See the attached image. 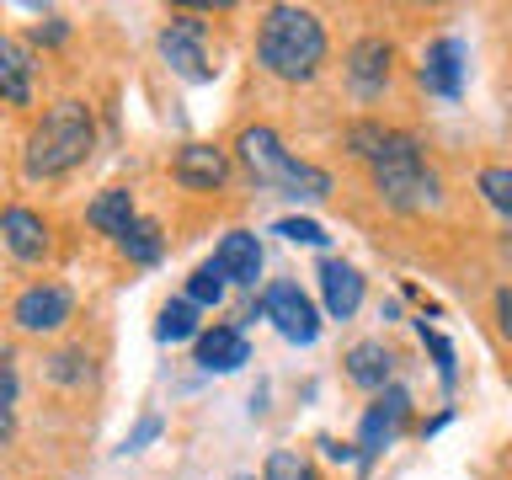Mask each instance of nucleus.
Wrapping results in <instances>:
<instances>
[{
	"instance_id": "obj_10",
	"label": "nucleus",
	"mask_w": 512,
	"mask_h": 480,
	"mask_svg": "<svg viewBox=\"0 0 512 480\" xmlns=\"http://www.w3.org/2000/svg\"><path fill=\"white\" fill-rule=\"evenodd\" d=\"M422 86L432 91V96H454L464 91V43L459 38H438L427 48V59H422Z\"/></svg>"
},
{
	"instance_id": "obj_15",
	"label": "nucleus",
	"mask_w": 512,
	"mask_h": 480,
	"mask_svg": "<svg viewBox=\"0 0 512 480\" xmlns=\"http://www.w3.org/2000/svg\"><path fill=\"white\" fill-rule=\"evenodd\" d=\"M0 235H6V246L22 256V262H38L48 251V224L32 214V208H6V214H0Z\"/></svg>"
},
{
	"instance_id": "obj_1",
	"label": "nucleus",
	"mask_w": 512,
	"mask_h": 480,
	"mask_svg": "<svg viewBox=\"0 0 512 480\" xmlns=\"http://www.w3.org/2000/svg\"><path fill=\"white\" fill-rule=\"evenodd\" d=\"M347 144L368 160V171H374V187L379 198L390 208H427L438 203V176L427 171L422 160V144L411 134H395V128H374V123H358L347 134Z\"/></svg>"
},
{
	"instance_id": "obj_30",
	"label": "nucleus",
	"mask_w": 512,
	"mask_h": 480,
	"mask_svg": "<svg viewBox=\"0 0 512 480\" xmlns=\"http://www.w3.org/2000/svg\"><path fill=\"white\" fill-rule=\"evenodd\" d=\"M0 395L16 400V374H11V363H6V358H0Z\"/></svg>"
},
{
	"instance_id": "obj_31",
	"label": "nucleus",
	"mask_w": 512,
	"mask_h": 480,
	"mask_svg": "<svg viewBox=\"0 0 512 480\" xmlns=\"http://www.w3.org/2000/svg\"><path fill=\"white\" fill-rule=\"evenodd\" d=\"M320 448H326V454H331V459H358V454H352V448H347V443H331V438H326V443H320Z\"/></svg>"
},
{
	"instance_id": "obj_23",
	"label": "nucleus",
	"mask_w": 512,
	"mask_h": 480,
	"mask_svg": "<svg viewBox=\"0 0 512 480\" xmlns=\"http://www.w3.org/2000/svg\"><path fill=\"white\" fill-rule=\"evenodd\" d=\"M219 299H224V278H219L214 267H198L187 278V304L198 310V304H219Z\"/></svg>"
},
{
	"instance_id": "obj_29",
	"label": "nucleus",
	"mask_w": 512,
	"mask_h": 480,
	"mask_svg": "<svg viewBox=\"0 0 512 480\" xmlns=\"http://www.w3.org/2000/svg\"><path fill=\"white\" fill-rule=\"evenodd\" d=\"M11 432H16V411H11V400H6V395H0V443H6V438H11Z\"/></svg>"
},
{
	"instance_id": "obj_33",
	"label": "nucleus",
	"mask_w": 512,
	"mask_h": 480,
	"mask_svg": "<svg viewBox=\"0 0 512 480\" xmlns=\"http://www.w3.org/2000/svg\"><path fill=\"white\" fill-rule=\"evenodd\" d=\"M0 96H6V91H0Z\"/></svg>"
},
{
	"instance_id": "obj_18",
	"label": "nucleus",
	"mask_w": 512,
	"mask_h": 480,
	"mask_svg": "<svg viewBox=\"0 0 512 480\" xmlns=\"http://www.w3.org/2000/svg\"><path fill=\"white\" fill-rule=\"evenodd\" d=\"M0 91H6V102L32 96V54L16 38H0Z\"/></svg>"
},
{
	"instance_id": "obj_21",
	"label": "nucleus",
	"mask_w": 512,
	"mask_h": 480,
	"mask_svg": "<svg viewBox=\"0 0 512 480\" xmlns=\"http://www.w3.org/2000/svg\"><path fill=\"white\" fill-rule=\"evenodd\" d=\"M262 480H315V464L299 454V448H272Z\"/></svg>"
},
{
	"instance_id": "obj_27",
	"label": "nucleus",
	"mask_w": 512,
	"mask_h": 480,
	"mask_svg": "<svg viewBox=\"0 0 512 480\" xmlns=\"http://www.w3.org/2000/svg\"><path fill=\"white\" fill-rule=\"evenodd\" d=\"M155 438H160V416H144V422L123 438V454H139V448H144V443H155Z\"/></svg>"
},
{
	"instance_id": "obj_17",
	"label": "nucleus",
	"mask_w": 512,
	"mask_h": 480,
	"mask_svg": "<svg viewBox=\"0 0 512 480\" xmlns=\"http://www.w3.org/2000/svg\"><path fill=\"white\" fill-rule=\"evenodd\" d=\"M86 219L96 224L102 235L118 240L128 224H134V198H128V187H107V192H96L91 208H86Z\"/></svg>"
},
{
	"instance_id": "obj_20",
	"label": "nucleus",
	"mask_w": 512,
	"mask_h": 480,
	"mask_svg": "<svg viewBox=\"0 0 512 480\" xmlns=\"http://www.w3.org/2000/svg\"><path fill=\"white\" fill-rule=\"evenodd\" d=\"M192 331H198V310H192L187 299H171L166 310H160V320H155V336H160V342H187Z\"/></svg>"
},
{
	"instance_id": "obj_24",
	"label": "nucleus",
	"mask_w": 512,
	"mask_h": 480,
	"mask_svg": "<svg viewBox=\"0 0 512 480\" xmlns=\"http://www.w3.org/2000/svg\"><path fill=\"white\" fill-rule=\"evenodd\" d=\"M416 336H422L427 352L438 358V374H443V384H454V347H448V336H443V331H432L427 320H416Z\"/></svg>"
},
{
	"instance_id": "obj_16",
	"label": "nucleus",
	"mask_w": 512,
	"mask_h": 480,
	"mask_svg": "<svg viewBox=\"0 0 512 480\" xmlns=\"http://www.w3.org/2000/svg\"><path fill=\"white\" fill-rule=\"evenodd\" d=\"M390 374H395L390 347H379V342H358V347L347 352V379L358 384V390H390Z\"/></svg>"
},
{
	"instance_id": "obj_25",
	"label": "nucleus",
	"mask_w": 512,
	"mask_h": 480,
	"mask_svg": "<svg viewBox=\"0 0 512 480\" xmlns=\"http://www.w3.org/2000/svg\"><path fill=\"white\" fill-rule=\"evenodd\" d=\"M48 379H59V384L86 379V352H59V358H48Z\"/></svg>"
},
{
	"instance_id": "obj_4",
	"label": "nucleus",
	"mask_w": 512,
	"mask_h": 480,
	"mask_svg": "<svg viewBox=\"0 0 512 480\" xmlns=\"http://www.w3.org/2000/svg\"><path fill=\"white\" fill-rule=\"evenodd\" d=\"M240 160H246L262 182L283 187L288 198H310L315 203V198H326V192H331V176L320 166H310V160H294L272 128H246V134H240Z\"/></svg>"
},
{
	"instance_id": "obj_5",
	"label": "nucleus",
	"mask_w": 512,
	"mask_h": 480,
	"mask_svg": "<svg viewBox=\"0 0 512 480\" xmlns=\"http://www.w3.org/2000/svg\"><path fill=\"white\" fill-rule=\"evenodd\" d=\"M406 416H411V395L406 390H379V400L363 411V427H358V459H379L384 448H390L400 438V427H406Z\"/></svg>"
},
{
	"instance_id": "obj_3",
	"label": "nucleus",
	"mask_w": 512,
	"mask_h": 480,
	"mask_svg": "<svg viewBox=\"0 0 512 480\" xmlns=\"http://www.w3.org/2000/svg\"><path fill=\"white\" fill-rule=\"evenodd\" d=\"M91 139L96 128H91L86 102H54L27 139V176H64L91 155Z\"/></svg>"
},
{
	"instance_id": "obj_28",
	"label": "nucleus",
	"mask_w": 512,
	"mask_h": 480,
	"mask_svg": "<svg viewBox=\"0 0 512 480\" xmlns=\"http://www.w3.org/2000/svg\"><path fill=\"white\" fill-rule=\"evenodd\" d=\"M496 320H502V336L512 342V288H502V294H496Z\"/></svg>"
},
{
	"instance_id": "obj_22",
	"label": "nucleus",
	"mask_w": 512,
	"mask_h": 480,
	"mask_svg": "<svg viewBox=\"0 0 512 480\" xmlns=\"http://www.w3.org/2000/svg\"><path fill=\"white\" fill-rule=\"evenodd\" d=\"M480 198H486L491 208H502V214H512V171L507 166H486V171H480Z\"/></svg>"
},
{
	"instance_id": "obj_6",
	"label": "nucleus",
	"mask_w": 512,
	"mask_h": 480,
	"mask_svg": "<svg viewBox=\"0 0 512 480\" xmlns=\"http://www.w3.org/2000/svg\"><path fill=\"white\" fill-rule=\"evenodd\" d=\"M262 315L288 336V342H299V347H310L320 336V315H315V304L304 299L299 283H272L262 294Z\"/></svg>"
},
{
	"instance_id": "obj_19",
	"label": "nucleus",
	"mask_w": 512,
	"mask_h": 480,
	"mask_svg": "<svg viewBox=\"0 0 512 480\" xmlns=\"http://www.w3.org/2000/svg\"><path fill=\"white\" fill-rule=\"evenodd\" d=\"M118 246L134 256L139 267H155V262H160V230H155L150 219H134V224H128V230L118 235Z\"/></svg>"
},
{
	"instance_id": "obj_2",
	"label": "nucleus",
	"mask_w": 512,
	"mask_h": 480,
	"mask_svg": "<svg viewBox=\"0 0 512 480\" xmlns=\"http://www.w3.org/2000/svg\"><path fill=\"white\" fill-rule=\"evenodd\" d=\"M256 59H262L267 75L278 80H310L326 59V27L315 22V11L304 6H272L262 16V32H256Z\"/></svg>"
},
{
	"instance_id": "obj_13",
	"label": "nucleus",
	"mask_w": 512,
	"mask_h": 480,
	"mask_svg": "<svg viewBox=\"0 0 512 480\" xmlns=\"http://www.w3.org/2000/svg\"><path fill=\"white\" fill-rule=\"evenodd\" d=\"M347 75H352V86H358V96H379V91H384V80H390V43H384V38L352 43Z\"/></svg>"
},
{
	"instance_id": "obj_26",
	"label": "nucleus",
	"mask_w": 512,
	"mask_h": 480,
	"mask_svg": "<svg viewBox=\"0 0 512 480\" xmlns=\"http://www.w3.org/2000/svg\"><path fill=\"white\" fill-rule=\"evenodd\" d=\"M278 235H288V240H304V246H326V230H320L315 219H278Z\"/></svg>"
},
{
	"instance_id": "obj_7",
	"label": "nucleus",
	"mask_w": 512,
	"mask_h": 480,
	"mask_svg": "<svg viewBox=\"0 0 512 480\" xmlns=\"http://www.w3.org/2000/svg\"><path fill=\"white\" fill-rule=\"evenodd\" d=\"M160 54H166L171 70L187 75V80H208V75H214L208 48H203V22H198V16H171V22L160 27Z\"/></svg>"
},
{
	"instance_id": "obj_8",
	"label": "nucleus",
	"mask_w": 512,
	"mask_h": 480,
	"mask_svg": "<svg viewBox=\"0 0 512 480\" xmlns=\"http://www.w3.org/2000/svg\"><path fill=\"white\" fill-rule=\"evenodd\" d=\"M70 310H75L70 288H64V283H38V288H27V294L16 299L11 320L22 331H32V336H43V331H59L64 320H70Z\"/></svg>"
},
{
	"instance_id": "obj_12",
	"label": "nucleus",
	"mask_w": 512,
	"mask_h": 480,
	"mask_svg": "<svg viewBox=\"0 0 512 480\" xmlns=\"http://www.w3.org/2000/svg\"><path fill=\"white\" fill-rule=\"evenodd\" d=\"M320 294H326V315L331 320H352L358 315V304H363V278H358V267H347V262H320Z\"/></svg>"
},
{
	"instance_id": "obj_32",
	"label": "nucleus",
	"mask_w": 512,
	"mask_h": 480,
	"mask_svg": "<svg viewBox=\"0 0 512 480\" xmlns=\"http://www.w3.org/2000/svg\"><path fill=\"white\" fill-rule=\"evenodd\" d=\"M235 480H251V475H235Z\"/></svg>"
},
{
	"instance_id": "obj_11",
	"label": "nucleus",
	"mask_w": 512,
	"mask_h": 480,
	"mask_svg": "<svg viewBox=\"0 0 512 480\" xmlns=\"http://www.w3.org/2000/svg\"><path fill=\"white\" fill-rule=\"evenodd\" d=\"M208 267H214L224 283H256V278H262V246H256V235L230 230L219 240V251H214V262H208Z\"/></svg>"
},
{
	"instance_id": "obj_14",
	"label": "nucleus",
	"mask_w": 512,
	"mask_h": 480,
	"mask_svg": "<svg viewBox=\"0 0 512 480\" xmlns=\"http://www.w3.org/2000/svg\"><path fill=\"white\" fill-rule=\"evenodd\" d=\"M198 363L208 374H235L240 363H251V347L235 326H214V331L198 336Z\"/></svg>"
},
{
	"instance_id": "obj_9",
	"label": "nucleus",
	"mask_w": 512,
	"mask_h": 480,
	"mask_svg": "<svg viewBox=\"0 0 512 480\" xmlns=\"http://www.w3.org/2000/svg\"><path fill=\"white\" fill-rule=\"evenodd\" d=\"M176 182L192 187V192H214L224 176H230V155L219 150V144H187V150H176Z\"/></svg>"
}]
</instances>
